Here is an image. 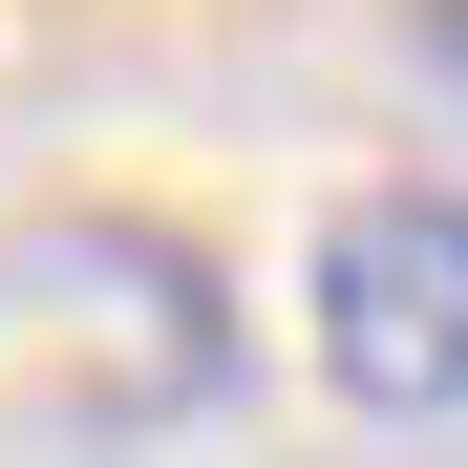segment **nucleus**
Returning a JSON list of instances; mask_svg holds the SVG:
<instances>
[{
    "label": "nucleus",
    "instance_id": "1",
    "mask_svg": "<svg viewBox=\"0 0 468 468\" xmlns=\"http://www.w3.org/2000/svg\"><path fill=\"white\" fill-rule=\"evenodd\" d=\"M298 320H320V383L362 426H447L468 405V192H341Z\"/></svg>",
    "mask_w": 468,
    "mask_h": 468
},
{
    "label": "nucleus",
    "instance_id": "2",
    "mask_svg": "<svg viewBox=\"0 0 468 468\" xmlns=\"http://www.w3.org/2000/svg\"><path fill=\"white\" fill-rule=\"evenodd\" d=\"M426 86H447V107H468V0H426Z\"/></svg>",
    "mask_w": 468,
    "mask_h": 468
}]
</instances>
